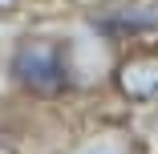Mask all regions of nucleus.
Segmentation results:
<instances>
[{
	"mask_svg": "<svg viewBox=\"0 0 158 154\" xmlns=\"http://www.w3.org/2000/svg\"><path fill=\"white\" fill-rule=\"evenodd\" d=\"M12 73L16 81L37 98H61L65 94V61H61V49L45 37H24L12 53Z\"/></svg>",
	"mask_w": 158,
	"mask_h": 154,
	"instance_id": "obj_1",
	"label": "nucleus"
},
{
	"mask_svg": "<svg viewBox=\"0 0 158 154\" xmlns=\"http://www.w3.org/2000/svg\"><path fill=\"white\" fill-rule=\"evenodd\" d=\"M118 85L134 102H154L158 98V57H130L118 69Z\"/></svg>",
	"mask_w": 158,
	"mask_h": 154,
	"instance_id": "obj_2",
	"label": "nucleus"
},
{
	"mask_svg": "<svg viewBox=\"0 0 158 154\" xmlns=\"http://www.w3.org/2000/svg\"><path fill=\"white\" fill-rule=\"evenodd\" d=\"M73 154H130V138L122 130H110V134H98V138L81 142Z\"/></svg>",
	"mask_w": 158,
	"mask_h": 154,
	"instance_id": "obj_3",
	"label": "nucleus"
},
{
	"mask_svg": "<svg viewBox=\"0 0 158 154\" xmlns=\"http://www.w3.org/2000/svg\"><path fill=\"white\" fill-rule=\"evenodd\" d=\"M12 4H16V0H0V8H12Z\"/></svg>",
	"mask_w": 158,
	"mask_h": 154,
	"instance_id": "obj_4",
	"label": "nucleus"
},
{
	"mask_svg": "<svg viewBox=\"0 0 158 154\" xmlns=\"http://www.w3.org/2000/svg\"><path fill=\"white\" fill-rule=\"evenodd\" d=\"M0 154H8V150H4V146H0Z\"/></svg>",
	"mask_w": 158,
	"mask_h": 154,
	"instance_id": "obj_5",
	"label": "nucleus"
}]
</instances>
